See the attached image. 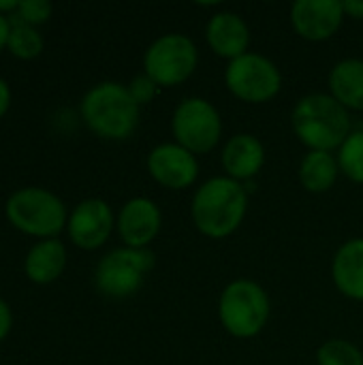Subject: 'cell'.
<instances>
[{
  "instance_id": "cell-21",
  "label": "cell",
  "mask_w": 363,
  "mask_h": 365,
  "mask_svg": "<svg viewBox=\"0 0 363 365\" xmlns=\"http://www.w3.org/2000/svg\"><path fill=\"white\" fill-rule=\"evenodd\" d=\"M338 167L347 178L363 184V130L351 133L338 152Z\"/></svg>"
},
{
  "instance_id": "cell-9",
  "label": "cell",
  "mask_w": 363,
  "mask_h": 365,
  "mask_svg": "<svg viewBox=\"0 0 363 365\" xmlns=\"http://www.w3.org/2000/svg\"><path fill=\"white\" fill-rule=\"evenodd\" d=\"M225 81L237 98L246 103H265L278 94L282 77L270 58L244 53L229 62Z\"/></svg>"
},
{
  "instance_id": "cell-19",
  "label": "cell",
  "mask_w": 363,
  "mask_h": 365,
  "mask_svg": "<svg viewBox=\"0 0 363 365\" xmlns=\"http://www.w3.org/2000/svg\"><path fill=\"white\" fill-rule=\"evenodd\" d=\"M338 160L329 152L310 150L300 165V180L310 192H327L338 178Z\"/></svg>"
},
{
  "instance_id": "cell-14",
  "label": "cell",
  "mask_w": 363,
  "mask_h": 365,
  "mask_svg": "<svg viewBox=\"0 0 363 365\" xmlns=\"http://www.w3.org/2000/svg\"><path fill=\"white\" fill-rule=\"evenodd\" d=\"M205 36H208L210 47L218 56L231 58V60L244 56L250 43V32H248L246 21L237 13H231V11L212 15L205 28Z\"/></svg>"
},
{
  "instance_id": "cell-6",
  "label": "cell",
  "mask_w": 363,
  "mask_h": 365,
  "mask_svg": "<svg viewBox=\"0 0 363 365\" xmlns=\"http://www.w3.org/2000/svg\"><path fill=\"white\" fill-rule=\"evenodd\" d=\"M154 252L148 248H118L107 252L94 272V282L101 293L109 297H128L133 295L143 276L154 267Z\"/></svg>"
},
{
  "instance_id": "cell-13",
  "label": "cell",
  "mask_w": 363,
  "mask_h": 365,
  "mask_svg": "<svg viewBox=\"0 0 363 365\" xmlns=\"http://www.w3.org/2000/svg\"><path fill=\"white\" fill-rule=\"evenodd\" d=\"M160 229V210L145 197L126 201L118 216V231L128 248H145Z\"/></svg>"
},
{
  "instance_id": "cell-26",
  "label": "cell",
  "mask_w": 363,
  "mask_h": 365,
  "mask_svg": "<svg viewBox=\"0 0 363 365\" xmlns=\"http://www.w3.org/2000/svg\"><path fill=\"white\" fill-rule=\"evenodd\" d=\"M342 9L351 17H363V0H344L342 2Z\"/></svg>"
},
{
  "instance_id": "cell-10",
  "label": "cell",
  "mask_w": 363,
  "mask_h": 365,
  "mask_svg": "<svg viewBox=\"0 0 363 365\" xmlns=\"http://www.w3.org/2000/svg\"><path fill=\"white\" fill-rule=\"evenodd\" d=\"M148 171L165 188L180 190L195 182L199 165L195 154L182 148L180 143H163L150 152Z\"/></svg>"
},
{
  "instance_id": "cell-7",
  "label": "cell",
  "mask_w": 363,
  "mask_h": 365,
  "mask_svg": "<svg viewBox=\"0 0 363 365\" xmlns=\"http://www.w3.org/2000/svg\"><path fill=\"white\" fill-rule=\"evenodd\" d=\"M145 75L156 86H178L186 81L197 66V47L186 34L158 36L143 56Z\"/></svg>"
},
{
  "instance_id": "cell-29",
  "label": "cell",
  "mask_w": 363,
  "mask_h": 365,
  "mask_svg": "<svg viewBox=\"0 0 363 365\" xmlns=\"http://www.w3.org/2000/svg\"><path fill=\"white\" fill-rule=\"evenodd\" d=\"M17 4H19V0H0V13L4 15V11H17Z\"/></svg>"
},
{
  "instance_id": "cell-20",
  "label": "cell",
  "mask_w": 363,
  "mask_h": 365,
  "mask_svg": "<svg viewBox=\"0 0 363 365\" xmlns=\"http://www.w3.org/2000/svg\"><path fill=\"white\" fill-rule=\"evenodd\" d=\"M9 24H11V30H9L6 47L15 56H19V58H34V56H39L41 49H43V36L36 30V26L24 21L17 13H13L9 17Z\"/></svg>"
},
{
  "instance_id": "cell-8",
  "label": "cell",
  "mask_w": 363,
  "mask_h": 365,
  "mask_svg": "<svg viewBox=\"0 0 363 365\" xmlns=\"http://www.w3.org/2000/svg\"><path fill=\"white\" fill-rule=\"evenodd\" d=\"M173 135L182 148L193 154L210 152L223 133V122L212 103L199 96L184 98L171 120Z\"/></svg>"
},
{
  "instance_id": "cell-25",
  "label": "cell",
  "mask_w": 363,
  "mask_h": 365,
  "mask_svg": "<svg viewBox=\"0 0 363 365\" xmlns=\"http://www.w3.org/2000/svg\"><path fill=\"white\" fill-rule=\"evenodd\" d=\"M11 323H13V314H11V308L9 304L0 297V340L9 334L11 329Z\"/></svg>"
},
{
  "instance_id": "cell-22",
  "label": "cell",
  "mask_w": 363,
  "mask_h": 365,
  "mask_svg": "<svg viewBox=\"0 0 363 365\" xmlns=\"http://www.w3.org/2000/svg\"><path fill=\"white\" fill-rule=\"evenodd\" d=\"M319 365H363L362 351L347 340H329L317 353Z\"/></svg>"
},
{
  "instance_id": "cell-24",
  "label": "cell",
  "mask_w": 363,
  "mask_h": 365,
  "mask_svg": "<svg viewBox=\"0 0 363 365\" xmlns=\"http://www.w3.org/2000/svg\"><path fill=\"white\" fill-rule=\"evenodd\" d=\"M128 92L133 94V98L137 101V105L148 103V101H152V96L156 94V81H152L148 75H137V77L131 81Z\"/></svg>"
},
{
  "instance_id": "cell-17",
  "label": "cell",
  "mask_w": 363,
  "mask_h": 365,
  "mask_svg": "<svg viewBox=\"0 0 363 365\" xmlns=\"http://www.w3.org/2000/svg\"><path fill=\"white\" fill-rule=\"evenodd\" d=\"M334 282L351 299H363V240H351L334 257Z\"/></svg>"
},
{
  "instance_id": "cell-5",
  "label": "cell",
  "mask_w": 363,
  "mask_h": 365,
  "mask_svg": "<svg viewBox=\"0 0 363 365\" xmlns=\"http://www.w3.org/2000/svg\"><path fill=\"white\" fill-rule=\"evenodd\" d=\"M218 317H220L223 327L231 336L252 338L267 323L270 299L257 282L235 280L220 295Z\"/></svg>"
},
{
  "instance_id": "cell-23",
  "label": "cell",
  "mask_w": 363,
  "mask_h": 365,
  "mask_svg": "<svg viewBox=\"0 0 363 365\" xmlns=\"http://www.w3.org/2000/svg\"><path fill=\"white\" fill-rule=\"evenodd\" d=\"M51 2L49 0H19V4H17V15L24 19V21H28V24H41V21H45V19H49V15H51Z\"/></svg>"
},
{
  "instance_id": "cell-15",
  "label": "cell",
  "mask_w": 363,
  "mask_h": 365,
  "mask_svg": "<svg viewBox=\"0 0 363 365\" xmlns=\"http://www.w3.org/2000/svg\"><path fill=\"white\" fill-rule=\"evenodd\" d=\"M265 160V150L261 141L252 135H235L227 141L223 150V167L231 180L246 182L255 178Z\"/></svg>"
},
{
  "instance_id": "cell-1",
  "label": "cell",
  "mask_w": 363,
  "mask_h": 365,
  "mask_svg": "<svg viewBox=\"0 0 363 365\" xmlns=\"http://www.w3.org/2000/svg\"><path fill=\"white\" fill-rule=\"evenodd\" d=\"M248 197L244 186L231 178L208 180L193 199V220L208 237H227L244 220Z\"/></svg>"
},
{
  "instance_id": "cell-3",
  "label": "cell",
  "mask_w": 363,
  "mask_h": 365,
  "mask_svg": "<svg viewBox=\"0 0 363 365\" xmlns=\"http://www.w3.org/2000/svg\"><path fill=\"white\" fill-rule=\"evenodd\" d=\"M81 118L101 137L124 139L139 122V105L126 86L101 81L81 98Z\"/></svg>"
},
{
  "instance_id": "cell-11",
  "label": "cell",
  "mask_w": 363,
  "mask_h": 365,
  "mask_svg": "<svg viewBox=\"0 0 363 365\" xmlns=\"http://www.w3.org/2000/svg\"><path fill=\"white\" fill-rule=\"evenodd\" d=\"M68 235L81 248H98L113 229V214L103 199L79 201L68 216Z\"/></svg>"
},
{
  "instance_id": "cell-12",
  "label": "cell",
  "mask_w": 363,
  "mask_h": 365,
  "mask_svg": "<svg viewBox=\"0 0 363 365\" xmlns=\"http://www.w3.org/2000/svg\"><path fill=\"white\" fill-rule=\"evenodd\" d=\"M340 0H297L291 6V21L300 36L308 41L329 38L342 24Z\"/></svg>"
},
{
  "instance_id": "cell-16",
  "label": "cell",
  "mask_w": 363,
  "mask_h": 365,
  "mask_svg": "<svg viewBox=\"0 0 363 365\" xmlns=\"http://www.w3.org/2000/svg\"><path fill=\"white\" fill-rule=\"evenodd\" d=\"M66 265V248L60 240L47 237L36 242L26 259H24V272L32 282H51L56 280Z\"/></svg>"
},
{
  "instance_id": "cell-2",
  "label": "cell",
  "mask_w": 363,
  "mask_h": 365,
  "mask_svg": "<svg viewBox=\"0 0 363 365\" xmlns=\"http://www.w3.org/2000/svg\"><path fill=\"white\" fill-rule=\"evenodd\" d=\"M293 130L310 148L319 152L340 150L351 135L347 109L327 94H308L293 109Z\"/></svg>"
},
{
  "instance_id": "cell-27",
  "label": "cell",
  "mask_w": 363,
  "mask_h": 365,
  "mask_svg": "<svg viewBox=\"0 0 363 365\" xmlns=\"http://www.w3.org/2000/svg\"><path fill=\"white\" fill-rule=\"evenodd\" d=\"M9 103H11V88H9V83L0 77V115L6 111Z\"/></svg>"
},
{
  "instance_id": "cell-4",
  "label": "cell",
  "mask_w": 363,
  "mask_h": 365,
  "mask_svg": "<svg viewBox=\"0 0 363 365\" xmlns=\"http://www.w3.org/2000/svg\"><path fill=\"white\" fill-rule=\"evenodd\" d=\"M4 214L13 227L41 237H53L68 222L62 199L41 186L13 190L4 203Z\"/></svg>"
},
{
  "instance_id": "cell-18",
  "label": "cell",
  "mask_w": 363,
  "mask_h": 365,
  "mask_svg": "<svg viewBox=\"0 0 363 365\" xmlns=\"http://www.w3.org/2000/svg\"><path fill=\"white\" fill-rule=\"evenodd\" d=\"M332 96L344 109H363V60H340L329 73Z\"/></svg>"
},
{
  "instance_id": "cell-28",
  "label": "cell",
  "mask_w": 363,
  "mask_h": 365,
  "mask_svg": "<svg viewBox=\"0 0 363 365\" xmlns=\"http://www.w3.org/2000/svg\"><path fill=\"white\" fill-rule=\"evenodd\" d=\"M9 30H11V24H9V17L0 13V49L6 45L9 41Z\"/></svg>"
}]
</instances>
